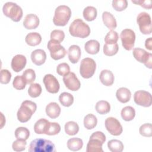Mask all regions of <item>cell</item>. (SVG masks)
Returning a JSON list of instances; mask_svg holds the SVG:
<instances>
[{"label": "cell", "mask_w": 152, "mask_h": 152, "mask_svg": "<svg viewBox=\"0 0 152 152\" xmlns=\"http://www.w3.org/2000/svg\"><path fill=\"white\" fill-rule=\"evenodd\" d=\"M69 31L71 36L80 38H85L89 36L90 28L88 24L81 19L74 20L69 27Z\"/></svg>", "instance_id": "cell-1"}, {"label": "cell", "mask_w": 152, "mask_h": 152, "mask_svg": "<svg viewBox=\"0 0 152 152\" xmlns=\"http://www.w3.org/2000/svg\"><path fill=\"white\" fill-rule=\"evenodd\" d=\"M36 104L30 100H24L22 102L20 107L17 111V118L21 122H27L36 112Z\"/></svg>", "instance_id": "cell-2"}, {"label": "cell", "mask_w": 152, "mask_h": 152, "mask_svg": "<svg viewBox=\"0 0 152 152\" xmlns=\"http://www.w3.org/2000/svg\"><path fill=\"white\" fill-rule=\"evenodd\" d=\"M106 141V136L101 131L91 134L87 145V152H103L102 145Z\"/></svg>", "instance_id": "cell-3"}, {"label": "cell", "mask_w": 152, "mask_h": 152, "mask_svg": "<svg viewBox=\"0 0 152 152\" xmlns=\"http://www.w3.org/2000/svg\"><path fill=\"white\" fill-rule=\"evenodd\" d=\"M29 152H53L55 151L54 144L50 140L37 138L33 140L28 147Z\"/></svg>", "instance_id": "cell-4"}, {"label": "cell", "mask_w": 152, "mask_h": 152, "mask_svg": "<svg viewBox=\"0 0 152 152\" xmlns=\"http://www.w3.org/2000/svg\"><path fill=\"white\" fill-rule=\"evenodd\" d=\"M71 16V10L69 7L64 5L58 6L55 11L53 22L58 26H64L69 21Z\"/></svg>", "instance_id": "cell-5"}, {"label": "cell", "mask_w": 152, "mask_h": 152, "mask_svg": "<svg viewBox=\"0 0 152 152\" xmlns=\"http://www.w3.org/2000/svg\"><path fill=\"white\" fill-rule=\"evenodd\" d=\"M2 11L5 16L10 18L15 22L19 21L23 17L21 8L12 2H6L2 7Z\"/></svg>", "instance_id": "cell-6"}, {"label": "cell", "mask_w": 152, "mask_h": 152, "mask_svg": "<svg viewBox=\"0 0 152 152\" xmlns=\"http://www.w3.org/2000/svg\"><path fill=\"white\" fill-rule=\"evenodd\" d=\"M96 64L94 60L90 58H86L81 60L80 66V73L82 77L89 78L95 72Z\"/></svg>", "instance_id": "cell-7"}, {"label": "cell", "mask_w": 152, "mask_h": 152, "mask_svg": "<svg viewBox=\"0 0 152 152\" xmlns=\"http://www.w3.org/2000/svg\"><path fill=\"white\" fill-rule=\"evenodd\" d=\"M137 22L142 34H150L151 33V20L147 12H140L137 17Z\"/></svg>", "instance_id": "cell-8"}, {"label": "cell", "mask_w": 152, "mask_h": 152, "mask_svg": "<svg viewBox=\"0 0 152 152\" xmlns=\"http://www.w3.org/2000/svg\"><path fill=\"white\" fill-rule=\"evenodd\" d=\"M48 48L50 51V56L55 60L63 58L66 53V50L61 45L60 43L52 40H50L48 42Z\"/></svg>", "instance_id": "cell-9"}, {"label": "cell", "mask_w": 152, "mask_h": 152, "mask_svg": "<svg viewBox=\"0 0 152 152\" xmlns=\"http://www.w3.org/2000/svg\"><path fill=\"white\" fill-rule=\"evenodd\" d=\"M123 47L127 50H131L134 46L135 40V34L134 31L129 28L123 30L120 34Z\"/></svg>", "instance_id": "cell-10"}, {"label": "cell", "mask_w": 152, "mask_h": 152, "mask_svg": "<svg viewBox=\"0 0 152 152\" xmlns=\"http://www.w3.org/2000/svg\"><path fill=\"white\" fill-rule=\"evenodd\" d=\"M132 54L134 57L140 62L144 63V65L148 68H151V61H152V54L148 53L143 49L134 48L133 49Z\"/></svg>", "instance_id": "cell-11"}, {"label": "cell", "mask_w": 152, "mask_h": 152, "mask_svg": "<svg viewBox=\"0 0 152 152\" xmlns=\"http://www.w3.org/2000/svg\"><path fill=\"white\" fill-rule=\"evenodd\" d=\"M135 103L143 107H149L152 103V97L151 94L144 90L137 91L134 95Z\"/></svg>", "instance_id": "cell-12"}, {"label": "cell", "mask_w": 152, "mask_h": 152, "mask_svg": "<svg viewBox=\"0 0 152 152\" xmlns=\"http://www.w3.org/2000/svg\"><path fill=\"white\" fill-rule=\"evenodd\" d=\"M105 126L107 131L115 136L122 134L123 129L119 121L113 117H109L105 120Z\"/></svg>", "instance_id": "cell-13"}, {"label": "cell", "mask_w": 152, "mask_h": 152, "mask_svg": "<svg viewBox=\"0 0 152 152\" xmlns=\"http://www.w3.org/2000/svg\"><path fill=\"white\" fill-rule=\"evenodd\" d=\"M46 90L50 93H56L59 90V83L56 77L52 74H46L43 79Z\"/></svg>", "instance_id": "cell-14"}, {"label": "cell", "mask_w": 152, "mask_h": 152, "mask_svg": "<svg viewBox=\"0 0 152 152\" xmlns=\"http://www.w3.org/2000/svg\"><path fill=\"white\" fill-rule=\"evenodd\" d=\"M63 81L65 86L71 91L78 90L81 86V83L74 72H69L63 77Z\"/></svg>", "instance_id": "cell-15"}, {"label": "cell", "mask_w": 152, "mask_h": 152, "mask_svg": "<svg viewBox=\"0 0 152 152\" xmlns=\"http://www.w3.org/2000/svg\"><path fill=\"white\" fill-rule=\"evenodd\" d=\"M26 58L23 55H17L14 56L11 61V68L16 72L21 71L26 66Z\"/></svg>", "instance_id": "cell-16"}, {"label": "cell", "mask_w": 152, "mask_h": 152, "mask_svg": "<svg viewBox=\"0 0 152 152\" xmlns=\"http://www.w3.org/2000/svg\"><path fill=\"white\" fill-rule=\"evenodd\" d=\"M39 24V17L34 14H27L23 21V25L27 29H35Z\"/></svg>", "instance_id": "cell-17"}, {"label": "cell", "mask_w": 152, "mask_h": 152, "mask_svg": "<svg viewBox=\"0 0 152 152\" xmlns=\"http://www.w3.org/2000/svg\"><path fill=\"white\" fill-rule=\"evenodd\" d=\"M31 59L34 64L40 66L43 64L46 61V52L43 49H36L31 52Z\"/></svg>", "instance_id": "cell-18"}, {"label": "cell", "mask_w": 152, "mask_h": 152, "mask_svg": "<svg viewBox=\"0 0 152 152\" xmlns=\"http://www.w3.org/2000/svg\"><path fill=\"white\" fill-rule=\"evenodd\" d=\"M68 54L69 61L72 64H75L79 61L81 57V49L78 45H71L68 49Z\"/></svg>", "instance_id": "cell-19"}, {"label": "cell", "mask_w": 152, "mask_h": 152, "mask_svg": "<svg viewBox=\"0 0 152 152\" xmlns=\"http://www.w3.org/2000/svg\"><path fill=\"white\" fill-rule=\"evenodd\" d=\"M46 113L50 118L55 119L58 117L61 113V107L56 102H50L46 107Z\"/></svg>", "instance_id": "cell-20"}, {"label": "cell", "mask_w": 152, "mask_h": 152, "mask_svg": "<svg viewBox=\"0 0 152 152\" xmlns=\"http://www.w3.org/2000/svg\"><path fill=\"white\" fill-rule=\"evenodd\" d=\"M99 78L101 83L106 86H112L115 80L113 73L110 70L107 69H103L101 71Z\"/></svg>", "instance_id": "cell-21"}, {"label": "cell", "mask_w": 152, "mask_h": 152, "mask_svg": "<svg viewBox=\"0 0 152 152\" xmlns=\"http://www.w3.org/2000/svg\"><path fill=\"white\" fill-rule=\"evenodd\" d=\"M102 20L104 25L110 30L115 29L117 26V23L115 17L109 12L104 11L103 12Z\"/></svg>", "instance_id": "cell-22"}, {"label": "cell", "mask_w": 152, "mask_h": 152, "mask_svg": "<svg viewBox=\"0 0 152 152\" xmlns=\"http://www.w3.org/2000/svg\"><path fill=\"white\" fill-rule=\"evenodd\" d=\"M116 96L120 102L125 103L129 101L131 97V93L127 88L121 87L117 90Z\"/></svg>", "instance_id": "cell-23"}, {"label": "cell", "mask_w": 152, "mask_h": 152, "mask_svg": "<svg viewBox=\"0 0 152 152\" xmlns=\"http://www.w3.org/2000/svg\"><path fill=\"white\" fill-rule=\"evenodd\" d=\"M84 49L89 54H96L100 50V43L96 40H90L85 43Z\"/></svg>", "instance_id": "cell-24"}, {"label": "cell", "mask_w": 152, "mask_h": 152, "mask_svg": "<svg viewBox=\"0 0 152 152\" xmlns=\"http://www.w3.org/2000/svg\"><path fill=\"white\" fill-rule=\"evenodd\" d=\"M26 42L27 45L31 46H34L40 44L42 41L40 34L37 32L29 33L25 38Z\"/></svg>", "instance_id": "cell-25"}, {"label": "cell", "mask_w": 152, "mask_h": 152, "mask_svg": "<svg viewBox=\"0 0 152 152\" xmlns=\"http://www.w3.org/2000/svg\"><path fill=\"white\" fill-rule=\"evenodd\" d=\"M49 122L48 120L45 118H41L39 119L34 125V131L37 134H45L46 132L48 125Z\"/></svg>", "instance_id": "cell-26"}, {"label": "cell", "mask_w": 152, "mask_h": 152, "mask_svg": "<svg viewBox=\"0 0 152 152\" xmlns=\"http://www.w3.org/2000/svg\"><path fill=\"white\" fill-rule=\"evenodd\" d=\"M83 145V140L79 138H71L67 141L68 148L73 151L80 150Z\"/></svg>", "instance_id": "cell-27"}, {"label": "cell", "mask_w": 152, "mask_h": 152, "mask_svg": "<svg viewBox=\"0 0 152 152\" xmlns=\"http://www.w3.org/2000/svg\"><path fill=\"white\" fill-rule=\"evenodd\" d=\"M121 116L125 121L132 120L135 116V109L131 106H125L121 110Z\"/></svg>", "instance_id": "cell-28"}, {"label": "cell", "mask_w": 152, "mask_h": 152, "mask_svg": "<svg viewBox=\"0 0 152 152\" xmlns=\"http://www.w3.org/2000/svg\"><path fill=\"white\" fill-rule=\"evenodd\" d=\"M97 13L96 8L92 6H88L86 7L83 12L84 18L88 21L94 20L96 18Z\"/></svg>", "instance_id": "cell-29"}, {"label": "cell", "mask_w": 152, "mask_h": 152, "mask_svg": "<svg viewBox=\"0 0 152 152\" xmlns=\"http://www.w3.org/2000/svg\"><path fill=\"white\" fill-rule=\"evenodd\" d=\"M97 119L95 115L89 113L84 118V125L87 129H93L97 125Z\"/></svg>", "instance_id": "cell-30"}, {"label": "cell", "mask_w": 152, "mask_h": 152, "mask_svg": "<svg viewBox=\"0 0 152 152\" xmlns=\"http://www.w3.org/2000/svg\"><path fill=\"white\" fill-rule=\"evenodd\" d=\"M59 100L64 106L69 107L74 102V97L69 93L63 92L59 95Z\"/></svg>", "instance_id": "cell-31"}, {"label": "cell", "mask_w": 152, "mask_h": 152, "mask_svg": "<svg viewBox=\"0 0 152 152\" xmlns=\"http://www.w3.org/2000/svg\"><path fill=\"white\" fill-rule=\"evenodd\" d=\"M107 147L112 152H121L124 150V144L118 140H111L107 142Z\"/></svg>", "instance_id": "cell-32"}, {"label": "cell", "mask_w": 152, "mask_h": 152, "mask_svg": "<svg viewBox=\"0 0 152 152\" xmlns=\"http://www.w3.org/2000/svg\"><path fill=\"white\" fill-rule=\"evenodd\" d=\"M96 110L101 115L106 114L109 113L110 110V104L107 101L100 100L96 103Z\"/></svg>", "instance_id": "cell-33"}, {"label": "cell", "mask_w": 152, "mask_h": 152, "mask_svg": "<svg viewBox=\"0 0 152 152\" xmlns=\"http://www.w3.org/2000/svg\"><path fill=\"white\" fill-rule=\"evenodd\" d=\"M65 131L69 135H74L79 131L78 125L74 121H69L65 125Z\"/></svg>", "instance_id": "cell-34"}, {"label": "cell", "mask_w": 152, "mask_h": 152, "mask_svg": "<svg viewBox=\"0 0 152 152\" xmlns=\"http://www.w3.org/2000/svg\"><path fill=\"white\" fill-rule=\"evenodd\" d=\"M119 49L117 43L113 44L105 43L103 46V52L106 56H113L117 53Z\"/></svg>", "instance_id": "cell-35"}, {"label": "cell", "mask_w": 152, "mask_h": 152, "mask_svg": "<svg viewBox=\"0 0 152 152\" xmlns=\"http://www.w3.org/2000/svg\"><path fill=\"white\" fill-rule=\"evenodd\" d=\"M30 135L29 130L26 127H18L15 131V138L18 140H26Z\"/></svg>", "instance_id": "cell-36"}, {"label": "cell", "mask_w": 152, "mask_h": 152, "mask_svg": "<svg viewBox=\"0 0 152 152\" xmlns=\"http://www.w3.org/2000/svg\"><path fill=\"white\" fill-rule=\"evenodd\" d=\"M42 90L41 86L39 84L32 83L28 89V93L30 97L34 98L40 95Z\"/></svg>", "instance_id": "cell-37"}, {"label": "cell", "mask_w": 152, "mask_h": 152, "mask_svg": "<svg viewBox=\"0 0 152 152\" xmlns=\"http://www.w3.org/2000/svg\"><path fill=\"white\" fill-rule=\"evenodd\" d=\"M61 131V126L56 122L49 123L45 134L48 135H54L58 134Z\"/></svg>", "instance_id": "cell-38"}, {"label": "cell", "mask_w": 152, "mask_h": 152, "mask_svg": "<svg viewBox=\"0 0 152 152\" xmlns=\"http://www.w3.org/2000/svg\"><path fill=\"white\" fill-rule=\"evenodd\" d=\"M22 76L27 84H32L36 78L35 72L32 69H27L25 70Z\"/></svg>", "instance_id": "cell-39"}, {"label": "cell", "mask_w": 152, "mask_h": 152, "mask_svg": "<svg viewBox=\"0 0 152 152\" xmlns=\"http://www.w3.org/2000/svg\"><path fill=\"white\" fill-rule=\"evenodd\" d=\"M119 36L118 33L114 30H110L106 35L104 41L107 44H113L117 42Z\"/></svg>", "instance_id": "cell-40"}, {"label": "cell", "mask_w": 152, "mask_h": 152, "mask_svg": "<svg viewBox=\"0 0 152 152\" xmlns=\"http://www.w3.org/2000/svg\"><path fill=\"white\" fill-rule=\"evenodd\" d=\"M26 82L24 81L22 75H17L12 82L13 87L17 90H23L25 88Z\"/></svg>", "instance_id": "cell-41"}, {"label": "cell", "mask_w": 152, "mask_h": 152, "mask_svg": "<svg viewBox=\"0 0 152 152\" xmlns=\"http://www.w3.org/2000/svg\"><path fill=\"white\" fill-rule=\"evenodd\" d=\"M65 38V33L61 30H54L50 33V40L61 43Z\"/></svg>", "instance_id": "cell-42"}, {"label": "cell", "mask_w": 152, "mask_h": 152, "mask_svg": "<svg viewBox=\"0 0 152 152\" xmlns=\"http://www.w3.org/2000/svg\"><path fill=\"white\" fill-rule=\"evenodd\" d=\"M140 134L144 136L147 137H151L152 135V125L150 123L144 124H142L140 127Z\"/></svg>", "instance_id": "cell-43"}, {"label": "cell", "mask_w": 152, "mask_h": 152, "mask_svg": "<svg viewBox=\"0 0 152 152\" xmlns=\"http://www.w3.org/2000/svg\"><path fill=\"white\" fill-rule=\"evenodd\" d=\"M128 2L126 0H113L112 7L118 11H122L126 8Z\"/></svg>", "instance_id": "cell-44"}, {"label": "cell", "mask_w": 152, "mask_h": 152, "mask_svg": "<svg viewBox=\"0 0 152 152\" xmlns=\"http://www.w3.org/2000/svg\"><path fill=\"white\" fill-rule=\"evenodd\" d=\"M26 144L27 143L26 140L17 139L16 141L13 142L12 147L13 150L15 151H22L26 149Z\"/></svg>", "instance_id": "cell-45"}, {"label": "cell", "mask_w": 152, "mask_h": 152, "mask_svg": "<svg viewBox=\"0 0 152 152\" xmlns=\"http://www.w3.org/2000/svg\"><path fill=\"white\" fill-rule=\"evenodd\" d=\"M70 71V68L68 64L65 62L59 64L56 67L57 73L62 76L68 74Z\"/></svg>", "instance_id": "cell-46"}, {"label": "cell", "mask_w": 152, "mask_h": 152, "mask_svg": "<svg viewBox=\"0 0 152 152\" xmlns=\"http://www.w3.org/2000/svg\"><path fill=\"white\" fill-rule=\"evenodd\" d=\"M11 78V72L7 69H2L1 71V80L0 82L2 84H8Z\"/></svg>", "instance_id": "cell-47"}, {"label": "cell", "mask_w": 152, "mask_h": 152, "mask_svg": "<svg viewBox=\"0 0 152 152\" xmlns=\"http://www.w3.org/2000/svg\"><path fill=\"white\" fill-rule=\"evenodd\" d=\"M132 2L138 4L140 6L144 8L147 9H151L152 7L151 5V0H145V1H142V0H138V1H132Z\"/></svg>", "instance_id": "cell-48"}, {"label": "cell", "mask_w": 152, "mask_h": 152, "mask_svg": "<svg viewBox=\"0 0 152 152\" xmlns=\"http://www.w3.org/2000/svg\"><path fill=\"white\" fill-rule=\"evenodd\" d=\"M145 46L150 50H152V39L151 37H149L145 40Z\"/></svg>", "instance_id": "cell-49"}]
</instances>
